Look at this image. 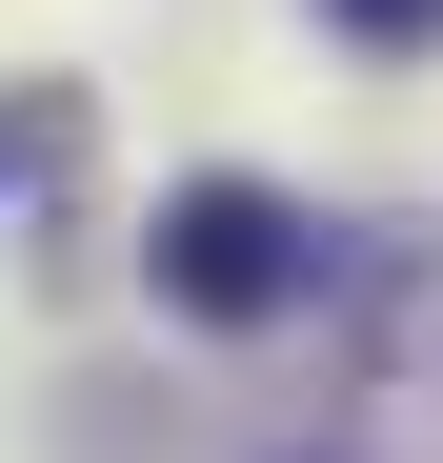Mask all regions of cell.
<instances>
[{
  "instance_id": "obj_1",
  "label": "cell",
  "mask_w": 443,
  "mask_h": 463,
  "mask_svg": "<svg viewBox=\"0 0 443 463\" xmlns=\"http://www.w3.org/2000/svg\"><path fill=\"white\" fill-rule=\"evenodd\" d=\"M303 282H323V242H303L282 182H182L162 202V302L182 323H282Z\"/></svg>"
},
{
  "instance_id": "obj_2",
  "label": "cell",
  "mask_w": 443,
  "mask_h": 463,
  "mask_svg": "<svg viewBox=\"0 0 443 463\" xmlns=\"http://www.w3.org/2000/svg\"><path fill=\"white\" fill-rule=\"evenodd\" d=\"M343 41H443V0H323Z\"/></svg>"
}]
</instances>
